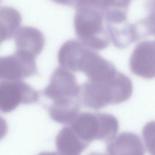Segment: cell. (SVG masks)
<instances>
[{
	"mask_svg": "<svg viewBox=\"0 0 155 155\" xmlns=\"http://www.w3.org/2000/svg\"><path fill=\"white\" fill-rule=\"evenodd\" d=\"M107 152L109 155H145L142 140L132 132L120 133L108 142Z\"/></svg>",
	"mask_w": 155,
	"mask_h": 155,
	"instance_id": "obj_10",
	"label": "cell"
},
{
	"mask_svg": "<svg viewBox=\"0 0 155 155\" xmlns=\"http://www.w3.org/2000/svg\"><path fill=\"white\" fill-rule=\"evenodd\" d=\"M70 125L79 137L88 144L96 140L109 142L115 137L119 129L116 117L106 113L84 112Z\"/></svg>",
	"mask_w": 155,
	"mask_h": 155,
	"instance_id": "obj_5",
	"label": "cell"
},
{
	"mask_svg": "<svg viewBox=\"0 0 155 155\" xmlns=\"http://www.w3.org/2000/svg\"><path fill=\"white\" fill-rule=\"evenodd\" d=\"M130 67L132 73L146 79L155 77V41L147 40L137 44L133 50Z\"/></svg>",
	"mask_w": 155,
	"mask_h": 155,
	"instance_id": "obj_9",
	"label": "cell"
},
{
	"mask_svg": "<svg viewBox=\"0 0 155 155\" xmlns=\"http://www.w3.org/2000/svg\"><path fill=\"white\" fill-rule=\"evenodd\" d=\"M8 131V126L7 121L0 116V140L6 136Z\"/></svg>",
	"mask_w": 155,
	"mask_h": 155,
	"instance_id": "obj_15",
	"label": "cell"
},
{
	"mask_svg": "<svg viewBox=\"0 0 155 155\" xmlns=\"http://www.w3.org/2000/svg\"><path fill=\"white\" fill-rule=\"evenodd\" d=\"M88 155H106V154L103 153H100V152H92L90 153Z\"/></svg>",
	"mask_w": 155,
	"mask_h": 155,
	"instance_id": "obj_17",
	"label": "cell"
},
{
	"mask_svg": "<svg viewBox=\"0 0 155 155\" xmlns=\"http://www.w3.org/2000/svg\"><path fill=\"white\" fill-rule=\"evenodd\" d=\"M56 144L60 155H81L89 145L81 139L70 127H64L59 131Z\"/></svg>",
	"mask_w": 155,
	"mask_h": 155,
	"instance_id": "obj_12",
	"label": "cell"
},
{
	"mask_svg": "<svg viewBox=\"0 0 155 155\" xmlns=\"http://www.w3.org/2000/svg\"><path fill=\"white\" fill-rule=\"evenodd\" d=\"M38 73L36 58L23 51L0 57V79L21 80Z\"/></svg>",
	"mask_w": 155,
	"mask_h": 155,
	"instance_id": "obj_8",
	"label": "cell"
},
{
	"mask_svg": "<svg viewBox=\"0 0 155 155\" xmlns=\"http://www.w3.org/2000/svg\"><path fill=\"white\" fill-rule=\"evenodd\" d=\"M60 67L69 71L82 72L88 80L100 78L114 67L110 61L104 58L91 48L80 41H67L58 54Z\"/></svg>",
	"mask_w": 155,
	"mask_h": 155,
	"instance_id": "obj_2",
	"label": "cell"
},
{
	"mask_svg": "<svg viewBox=\"0 0 155 155\" xmlns=\"http://www.w3.org/2000/svg\"><path fill=\"white\" fill-rule=\"evenodd\" d=\"M37 91L21 80L0 81V111L9 113L20 104H29L38 101Z\"/></svg>",
	"mask_w": 155,
	"mask_h": 155,
	"instance_id": "obj_6",
	"label": "cell"
},
{
	"mask_svg": "<svg viewBox=\"0 0 155 155\" xmlns=\"http://www.w3.org/2000/svg\"><path fill=\"white\" fill-rule=\"evenodd\" d=\"M81 87V97L83 104L95 110L125 102L131 97L133 92L130 79L118 71L107 80H88Z\"/></svg>",
	"mask_w": 155,
	"mask_h": 155,
	"instance_id": "obj_3",
	"label": "cell"
},
{
	"mask_svg": "<svg viewBox=\"0 0 155 155\" xmlns=\"http://www.w3.org/2000/svg\"><path fill=\"white\" fill-rule=\"evenodd\" d=\"M15 37L16 51L26 52L36 58L44 48V36L35 28L30 27L21 28Z\"/></svg>",
	"mask_w": 155,
	"mask_h": 155,
	"instance_id": "obj_11",
	"label": "cell"
},
{
	"mask_svg": "<svg viewBox=\"0 0 155 155\" xmlns=\"http://www.w3.org/2000/svg\"><path fill=\"white\" fill-rule=\"evenodd\" d=\"M74 18L75 32L80 41L92 49L102 50L110 39L105 26L102 1H79Z\"/></svg>",
	"mask_w": 155,
	"mask_h": 155,
	"instance_id": "obj_1",
	"label": "cell"
},
{
	"mask_svg": "<svg viewBox=\"0 0 155 155\" xmlns=\"http://www.w3.org/2000/svg\"><path fill=\"white\" fill-rule=\"evenodd\" d=\"M80 101L65 103H52L48 108L51 118L58 123L70 124L79 115Z\"/></svg>",
	"mask_w": 155,
	"mask_h": 155,
	"instance_id": "obj_14",
	"label": "cell"
},
{
	"mask_svg": "<svg viewBox=\"0 0 155 155\" xmlns=\"http://www.w3.org/2000/svg\"><path fill=\"white\" fill-rule=\"evenodd\" d=\"M38 155H60L56 152H43L40 153Z\"/></svg>",
	"mask_w": 155,
	"mask_h": 155,
	"instance_id": "obj_16",
	"label": "cell"
},
{
	"mask_svg": "<svg viewBox=\"0 0 155 155\" xmlns=\"http://www.w3.org/2000/svg\"><path fill=\"white\" fill-rule=\"evenodd\" d=\"M130 1H103L104 21L107 32L114 46L123 49L135 39L136 26L129 19Z\"/></svg>",
	"mask_w": 155,
	"mask_h": 155,
	"instance_id": "obj_4",
	"label": "cell"
},
{
	"mask_svg": "<svg viewBox=\"0 0 155 155\" xmlns=\"http://www.w3.org/2000/svg\"><path fill=\"white\" fill-rule=\"evenodd\" d=\"M21 22V15L17 10L11 7L0 8L1 42L15 36L20 29Z\"/></svg>",
	"mask_w": 155,
	"mask_h": 155,
	"instance_id": "obj_13",
	"label": "cell"
},
{
	"mask_svg": "<svg viewBox=\"0 0 155 155\" xmlns=\"http://www.w3.org/2000/svg\"><path fill=\"white\" fill-rule=\"evenodd\" d=\"M81 87L76 76L61 67L57 68L51 77L43 94L52 102L81 100Z\"/></svg>",
	"mask_w": 155,
	"mask_h": 155,
	"instance_id": "obj_7",
	"label": "cell"
}]
</instances>
